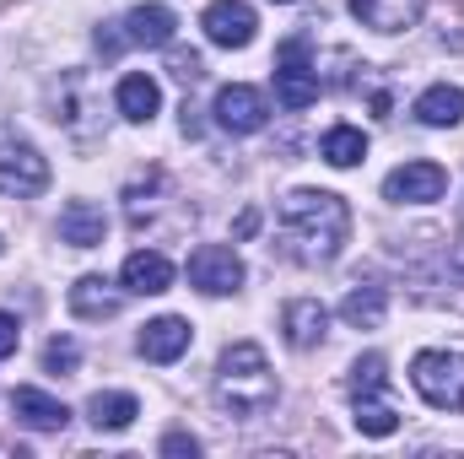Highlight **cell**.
<instances>
[{"label":"cell","instance_id":"6da1fadb","mask_svg":"<svg viewBox=\"0 0 464 459\" xmlns=\"http://www.w3.org/2000/svg\"><path fill=\"white\" fill-rule=\"evenodd\" d=\"M281 243L303 265H330L351 232V206L330 190H292L281 200Z\"/></svg>","mask_w":464,"mask_h":459},{"label":"cell","instance_id":"7a4b0ae2","mask_svg":"<svg viewBox=\"0 0 464 459\" xmlns=\"http://www.w3.org/2000/svg\"><path fill=\"white\" fill-rule=\"evenodd\" d=\"M276 395H281V384H276V373H270L265 346L237 341V346L222 351V362H217V405H222L227 416L254 422V416H265V411L276 405Z\"/></svg>","mask_w":464,"mask_h":459},{"label":"cell","instance_id":"3957f363","mask_svg":"<svg viewBox=\"0 0 464 459\" xmlns=\"http://www.w3.org/2000/svg\"><path fill=\"white\" fill-rule=\"evenodd\" d=\"M98 93H92V82H87V71H60V82H49V119L65 130V135H76V141H92L98 135Z\"/></svg>","mask_w":464,"mask_h":459},{"label":"cell","instance_id":"277c9868","mask_svg":"<svg viewBox=\"0 0 464 459\" xmlns=\"http://www.w3.org/2000/svg\"><path fill=\"white\" fill-rule=\"evenodd\" d=\"M411 384L427 405L459 411L464 405V351H421L411 362Z\"/></svg>","mask_w":464,"mask_h":459},{"label":"cell","instance_id":"5b68a950","mask_svg":"<svg viewBox=\"0 0 464 459\" xmlns=\"http://www.w3.org/2000/svg\"><path fill=\"white\" fill-rule=\"evenodd\" d=\"M49 190V157L27 141H0V195L27 200Z\"/></svg>","mask_w":464,"mask_h":459},{"label":"cell","instance_id":"8992f818","mask_svg":"<svg viewBox=\"0 0 464 459\" xmlns=\"http://www.w3.org/2000/svg\"><path fill=\"white\" fill-rule=\"evenodd\" d=\"M276 98H281V109H308V103H319V71L308 65V38H286V44H281Z\"/></svg>","mask_w":464,"mask_h":459},{"label":"cell","instance_id":"52a82bcc","mask_svg":"<svg viewBox=\"0 0 464 459\" xmlns=\"http://www.w3.org/2000/svg\"><path fill=\"white\" fill-rule=\"evenodd\" d=\"M443 190H449V168H443V162H427V157L400 162V168L383 179V195H389L394 206H432V200H443Z\"/></svg>","mask_w":464,"mask_h":459},{"label":"cell","instance_id":"ba28073f","mask_svg":"<svg viewBox=\"0 0 464 459\" xmlns=\"http://www.w3.org/2000/svg\"><path fill=\"white\" fill-rule=\"evenodd\" d=\"M184 270H189V287L206 292V298H227V292L243 287V259L232 249H222V243H200Z\"/></svg>","mask_w":464,"mask_h":459},{"label":"cell","instance_id":"9c48e42d","mask_svg":"<svg viewBox=\"0 0 464 459\" xmlns=\"http://www.w3.org/2000/svg\"><path fill=\"white\" fill-rule=\"evenodd\" d=\"M200 27H206V38L217 49H248L254 33H259V16H254L248 0H211L200 11Z\"/></svg>","mask_w":464,"mask_h":459},{"label":"cell","instance_id":"30bf717a","mask_svg":"<svg viewBox=\"0 0 464 459\" xmlns=\"http://www.w3.org/2000/svg\"><path fill=\"white\" fill-rule=\"evenodd\" d=\"M217 124L227 130V135H254V130H265V119H270V103H265V93L259 87H243V82H232L217 93Z\"/></svg>","mask_w":464,"mask_h":459},{"label":"cell","instance_id":"8fae6325","mask_svg":"<svg viewBox=\"0 0 464 459\" xmlns=\"http://www.w3.org/2000/svg\"><path fill=\"white\" fill-rule=\"evenodd\" d=\"M281 330H286V341L297 346V351H314V346H324V336H330V308L319 298H292L281 308Z\"/></svg>","mask_w":464,"mask_h":459},{"label":"cell","instance_id":"7c38bea8","mask_svg":"<svg viewBox=\"0 0 464 459\" xmlns=\"http://www.w3.org/2000/svg\"><path fill=\"white\" fill-rule=\"evenodd\" d=\"M189 341H195L189 319H179V314H162V319H151V325L140 330L135 351H140L146 362H179V356L189 351Z\"/></svg>","mask_w":464,"mask_h":459},{"label":"cell","instance_id":"4fadbf2b","mask_svg":"<svg viewBox=\"0 0 464 459\" xmlns=\"http://www.w3.org/2000/svg\"><path fill=\"white\" fill-rule=\"evenodd\" d=\"M119 281H124V292L157 298V292H168V287H173V259H168L162 249H135V254L124 259Z\"/></svg>","mask_w":464,"mask_h":459},{"label":"cell","instance_id":"5bb4252c","mask_svg":"<svg viewBox=\"0 0 464 459\" xmlns=\"http://www.w3.org/2000/svg\"><path fill=\"white\" fill-rule=\"evenodd\" d=\"M119 27H124V38H130V44H140V49H168V44H173L179 16H173L168 5H157V0H151V5H130Z\"/></svg>","mask_w":464,"mask_h":459},{"label":"cell","instance_id":"9a60e30c","mask_svg":"<svg viewBox=\"0 0 464 459\" xmlns=\"http://www.w3.org/2000/svg\"><path fill=\"white\" fill-rule=\"evenodd\" d=\"M351 11H356V22L372 27V33H405V27L421 22L427 0H351Z\"/></svg>","mask_w":464,"mask_h":459},{"label":"cell","instance_id":"2e32d148","mask_svg":"<svg viewBox=\"0 0 464 459\" xmlns=\"http://www.w3.org/2000/svg\"><path fill=\"white\" fill-rule=\"evenodd\" d=\"M109 238V217H103V206H92V200H71L65 211H60V243H71V249H98Z\"/></svg>","mask_w":464,"mask_h":459},{"label":"cell","instance_id":"e0dca14e","mask_svg":"<svg viewBox=\"0 0 464 459\" xmlns=\"http://www.w3.org/2000/svg\"><path fill=\"white\" fill-rule=\"evenodd\" d=\"M11 411H16V422H22V427H33V433H60V427L71 422V411H65L54 395L33 389V384L11 395Z\"/></svg>","mask_w":464,"mask_h":459},{"label":"cell","instance_id":"ac0fdd59","mask_svg":"<svg viewBox=\"0 0 464 459\" xmlns=\"http://www.w3.org/2000/svg\"><path fill=\"white\" fill-rule=\"evenodd\" d=\"M114 109L130 119V124H151L157 109H162V87H157L146 71H130V76L119 82V93H114Z\"/></svg>","mask_w":464,"mask_h":459},{"label":"cell","instance_id":"d6986e66","mask_svg":"<svg viewBox=\"0 0 464 459\" xmlns=\"http://www.w3.org/2000/svg\"><path fill=\"white\" fill-rule=\"evenodd\" d=\"M65 303H71V314H76V319H114L124 298H119L114 281H103V276H82V281L71 287V298H65Z\"/></svg>","mask_w":464,"mask_h":459},{"label":"cell","instance_id":"ffe728a7","mask_svg":"<svg viewBox=\"0 0 464 459\" xmlns=\"http://www.w3.org/2000/svg\"><path fill=\"white\" fill-rule=\"evenodd\" d=\"M383 314H389V292L372 287V281H356L346 292V303H341V319H346L351 330H378Z\"/></svg>","mask_w":464,"mask_h":459},{"label":"cell","instance_id":"44dd1931","mask_svg":"<svg viewBox=\"0 0 464 459\" xmlns=\"http://www.w3.org/2000/svg\"><path fill=\"white\" fill-rule=\"evenodd\" d=\"M87 416H92V427H98V433H124V427L140 416V400H135V395H124V389H103V395H92V400H87Z\"/></svg>","mask_w":464,"mask_h":459},{"label":"cell","instance_id":"7402d4cb","mask_svg":"<svg viewBox=\"0 0 464 459\" xmlns=\"http://www.w3.org/2000/svg\"><path fill=\"white\" fill-rule=\"evenodd\" d=\"M416 119H421V124H432V130L459 124V119H464V87H449V82L427 87V93L416 98Z\"/></svg>","mask_w":464,"mask_h":459},{"label":"cell","instance_id":"603a6c76","mask_svg":"<svg viewBox=\"0 0 464 459\" xmlns=\"http://www.w3.org/2000/svg\"><path fill=\"white\" fill-rule=\"evenodd\" d=\"M319 157H324L330 168H356V162L367 157V135H362L356 124H335V130H324Z\"/></svg>","mask_w":464,"mask_h":459},{"label":"cell","instance_id":"cb8c5ba5","mask_svg":"<svg viewBox=\"0 0 464 459\" xmlns=\"http://www.w3.org/2000/svg\"><path fill=\"white\" fill-rule=\"evenodd\" d=\"M394 427H400V411H394L383 395L356 400V433H362V438H389Z\"/></svg>","mask_w":464,"mask_h":459},{"label":"cell","instance_id":"d4e9b609","mask_svg":"<svg viewBox=\"0 0 464 459\" xmlns=\"http://www.w3.org/2000/svg\"><path fill=\"white\" fill-rule=\"evenodd\" d=\"M389 362L378 356V351H367V356H356V367H351V378H346V389H351V400H367V395H383V384H389V373H383Z\"/></svg>","mask_w":464,"mask_h":459},{"label":"cell","instance_id":"484cf974","mask_svg":"<svg viewBox=\"0 0 464 459\" xmlns=\"http://www.w3.org/2000/svg\"><path fill=\"white\" fill-rule=\"evenodd\" d=\"M76 362H82V351H76L71 336H54V341L44 346V367H49V373H71Z\"/></svg>","mask_w":464,"mask_h":459},{"label":"cell","instance_id":"4316f807","mask_svg":"<svg viewBox=\"0 0 464 459\" xmlns=\"http://www.w3.org/2000/svg\"><path fill=\"white\" fill-rule=\"evenodd\" d=\"M168 71H173L184 87H195V82L206 76V60H200L195 49H173V54H168Z\"/></svg>","mask_w":464,"mask_h":459},{"label":"cell","instance_id":"83f0119b","mask_svg":"<svg viewBox=\"0 0 464 459\" xmlns=\"http://www.w3.org/2000/svg\"><path fill=\"white\" fill-rule=\"evenodd\" d=\"M124 44H130V38L119 33V22H103V27H98V54H103V60H114Z\"/></svg>","mask_w":464,"mask_h":459},{"label":"cell","instance_id":"f1b7e54d","mask_svg":"<svg viewBox=\"0 0 464 459\" xmlns=\"http://www.w3.org/2000/svg\"><path fill=\"white\" fill-rule=\"evenodd\" d=\"M16 346H22V325H16V319H11V314L0 308V362H5V356H11Z\"/></svg>","mask_w":464,"mask_h":459},{"label":"cell","instance_id":"f546056e","mask_svg":"<svg viewBox=\"0 0 464 459\" xmlns=\"http://www.w3.org/2000/svg\"><path fill=\"white\" fill-rule=\"evenodd\" d=\"M162 454H200V438H189V433H168V438H162Z\"/></svg>","mask_w":464,"mask_h":459},{"label":"cell","instance_id":"4dcf8cb0","mask_svg":"<svg viewBox=\"0 0 464 459\" xmlns=\"http://www.w3.org/2000/svg\"><path fill=\"white\" fill-rule=\"evenodd\" d=\"M449 276H454V281L464 287V238L454 243V254H449Z\"/></svg>","mask_w":464,"mask_h":459},{"label":"cell","instance_id":"1f68e13d","mask_svg":"<svg viewBox=\"0 0 464 459\" xmlns=\"http://www.w3.org/2000/svg\"><path fill=\"white\" fill-rule=\"evenodd\" d=\"M281 5H286V0H281Z\"/></svg>","mask_w":464,"mask_h":459}]
</instances>
